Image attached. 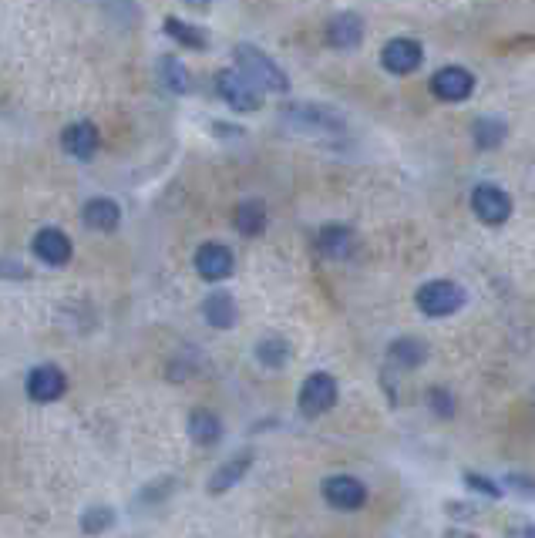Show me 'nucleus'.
<instances>
[{
	"label": "nucleus",
	"instance_id": "nucleus-8",
	"mask_svg": "<svg viewBox=\"0 0 535 538\" xmlns=\"http://www.w3.org/2000/svg\"><path fill=\"white\" fill-rule=\"evenodd\" d=\"M64 391H68V377L61 374V367L41 364V367H34L31 374H27V397H31L34 404L58 401Z\"/></svg>",
	"mask_w": 535,
	"mask_h": 538
},
{
	"label": "nucleus",
	"instance_id": "nucleus-25",
	"mask_svg": "<svg viewBox=\"0 0 535 538\" xmlns=\"http://www.w3.org/2000/svg\"><path fill=\"white\" fill-rule=\"evenodd\" d=\"M256 360H260L263 367H283L290 360V343L283 337H276V333H270V337H263L260 343H256Z\"/></svg>",
	"mask_w": 535,
	"mask_h": 538
},
{
	"label": "nucleus",
	"instance_id": "nucleus-9",
	"mask_svg": "<svg viewBox=\"0 0 535 538\" xmlns=\"http://www.w3.org/2000/svg\"><path fill=\"white\" fill-rule=\"evenodd\" d=\"M431 91H435V98L441 101H465L472 98L475 91V74L468 68L451 64V68H441L435 78H431Z\"/></svg>",
	"mask_w": 535,
	"mask_h": 538
},
{
	"label": "nucleus",
	"instance_id": "nucleus-18",
	"mask_svg": "<svg viewBox=\"0 0 535 538\" xmlns=\"http://www.w3.org/2000/svg\"><path fill=\"white\" fill-rule=\"evenodd\" d=\"M249 465H253V451H239L236 458H229L226 465L216 468V475L209 478V491L212 495H223V491H229L239 478L246 475Z\"/></svg>",
	"mask_w": 535,
	"mask_h": 538
},
{
	"label": "nucleus",
	"instance_id": "nucleus-5",
	"mask_svg": "<svg viewBox=\"0 0 535 538\" xmlns=\"http://www.w3.org/2000/svg\"><path fill=\"white\" fill-rule=\"evenodd\" d=\"M216 91H219V98H223L233 111H256V108L263 105L260 88H256L249 78H243L239 71H233V68H226V71L216 74Z\"/></svg>",
	"mask_w": 535,
	"mask_h": 538
},
{
	"label": "nucleus",
	"instance_id": "nucleus-3",
	"mask_svg": "<svg viewBox=\"0 0 535 538\" xmlns=\"http://www.w3.org/2000/svg\"><path fill=\"white\" fill-rule=\"evenodd\" d=\"M465 290H461L458 283L451 280H431L418 286V293H414V303H418V310L424 313V317H451V313H458L461 306H465Z\"/></svg>",
	"mask_w": 535,
	"mask_h": 538
},
{
	"label": "nucleus",
	"instance_id": "nucleus-30",
	"mask_svg": "<svg viewBox=\"0 0 535 538\" xmlns=\"http://www.w3.org/2000/svg\"><path fill=\"white\" fill-rule=\"evenodd\" d=\"M522 535H525V538H535V525H529V528H522Z\"/></svg>",
	"mask_w": 535,
	"mask_h": 538
},
{
	"label": "nucleus",
	"instance_id": "nucleus-6",
	"mask_svg": "<svg viewBox=\"0 0 535 538\" xmlns=\"http://www.w3.org/2000/svg\"><path fill=\"white\" fill-rule=\"evenodd\" d=\"M300 414L303 417H320L327 414L330 407L337 404V380L324 374V370H317V374H310L307 380H303L300 387Z\"/></svg>",
	"mask_w": 535,
	"mask_h": 538
},
{
	"label": "nucleus",
	"instance_id": "nucleus-2",
	"mask_svg": "<svg viewBox=\"0 0 535 538\" xmlns=\"http://www.w3.org/2000/svg\"><path fill=\"white\" fill-rule=\"evenodd\" d=\"M233 58H236V64H239V74L253 81L256 88H263V91H280V95L290 88L287 71H283L280 64H276L266 51L253 48V44H236Z\"/></svg>",
	"mask_w": 535,
	"mask_h": 538
},
{
	"label": "nucleus",
	"instance_id": "nucleus-15",
	"mask_svg": "<svg viewBox=\"0 0 535 538\" xmlns=\"http://www.w3.org/2000/svg\"><path fill=\"white\" fill-rule=\"evenodd\" d=\"M428 343L418 337H398L387 347V364L398 367V370H418L424 360H428Z\"/></svg>",
	"mask_w": 535,
	"mask_h": 538
},
{
	"label": "nucleus",
	"instance_id": "nucleus-29",
	"mask_svg": "<svg viewBox=\"0 0 535 538\" xmlns=\"http://www.w3.org/2000/svg\"><path fill=\"white\" fill-rule=\"evenodd\" d=\"M186 4H189V7H196V11H209L212 0H186Z\"/></svg>",
	"mask_w": 535,
	"mask_h": 538
},
{
	"label": "nucleus",
	"instance_id": "nucleus-28",
	"mask_svg": "<svg viewBox=\"0 0 535 538\" xmlns=\"http://www.w3.org/2000/svg\"><path fill=\"white\" fill-rule=\"evenodd\" d=\"M465 481H468V485H472V488L478 491V495H488V498H492V502H495L498 495H502V488H498L495 481H488V478H478L475 471H468V475H465Z\"/></svg>",
	"mask_w": 535,
	"mask_h": 538
},
{
	"label": "nucleus",
	"instance_id": "nucleus-21",
	"mask_svg": "<svg viewBox=\"0 0 535 538\" xmlns=\"http://www.w3.org/2000/svg\"><path fill=\"white\" fill-rule=\"evenodd\" d=\"M189 434L199 448H212V444L223 438V424H219V417L212 411H192L189 414Z\"/></svg>",
	"mask_w": 535,
	"mask_h": 538
},
{
	"label": "nucleus",
	"instance_id": "nucleus-1",
	"mask_svg": "<svg viewBox=\"0 0 535 538\" xmlns=\"http://www.w3.org/2000/svg\"><path fill=\"white\" fill-rule=\"evenodd\" d=\"M283 125L293 128L300 135H313V138H344L347 122L337 108L327 105H313V101H293V105L280 108Z\"/></svg>",
	"mask_w": 535,
	"mask_h": 538
},
{
	"label": "nucleus",
	"instance_id": "nucleus-24",
	"mask_svg": "<svg viewBox=\"0 0 535 538\" xmlns=\"http://www.w3.org/2000/svg\"><path fill=\"white\" fill-rule=\"evenodd\" d=\"M165 34H169L172 41H179L182 48H192V51H202L209 44L202 27H192L186 21H179V17H165Z\"/></svg>",
	"mask_w": 535,
	"mask_h": 538
},
{
	"label": "nucleus",
	"instance_id": "nucleus-4",
	"mask_svg": "<svg viewBox=\"0 0 535 538\" xmlns=\"http://www.w3.org/2000/svg\"><path fill=\"white\" fill-rule=\"evenodd\" d=\"M472 212L485 226H505L512 216V199L505 189H498L492 182H482L472 189Z\"/></svg>",
	"mask_w": 535,
	"mask_h": 538
},
{
	"label": "nucleus",
	"instance_id": "nucleus-27",
	"mask_svg": "<svg viewBox=\"0 0 535 538\" xmlns=\"http://www.w3.org/2000/svg\"><path fill=\"white\" fill-rule=\"evenodd\" d=\"M428 407L438 417H445V421L455 414V401H451V394L445 391V387H431V391H428Z\"/></svg>",
	"mask_w": 535,
	"mask_h": 538
},
{
	"label": "nucleus",
	"instance_id": "nucleus-12",
	"mask_svg": "<svg viewBox=\"0 0 535 538\" xmlns=\"http://www.w3.org/2000/svg\"><path fill=\"white\" fill-rule=\"evenodd\" d=\"M361 41H364V21H361V14H337V17H330V24H327V44L330 48H337V51H354V48H361Z\"/></svg>",
	"mask_w": 535,
	"mask_h": 538
},
{
	"label": "nucleus",
	"instance_id": "nucleus-26",
	"mask_svg": "<svg viewBox=\"0 0 535 538\" xmlns=\"http://www.w3.org/2000/svg\"><path fill=\"white\" fill-rule=\"evenodd\" d=\"M115 528V512L108 505H91L85 515H81V532L85 535H101Z\"/></svg>",
	"mask_w": 535,
	"mask_h": 538
},
{
	"label": "nucleus",
	"instance_id": "nucleus-13",
	"mask_svg": "<svg viewBox=\"0 0 535 538\" xmlns=\"http://www.w3.org/2000/svg\"><path fill=\"white\" fill-rule=\"evenodd\" d=\"M61 142L71 159L88 162V159H95V152H98V128L91 122H75V125L64 128Z\"/></svg>",
	"mask_w": 535,
	"mask_h": 538
},
{
	"label": "nucleus",
	"instance_id": "nucleus-22",
	"mask_svg": "<svg viewBox=\"0 0 535 538\" xmlns=\"http://www.w3.org/2000/svg\"><path fill=\"white\" fill-rule=\"evenodd\" d=\"M236 229L243 236H260L263 229H266V206L263 202H256V199H246V202H239L236 206Z\"/></svg>",
	"mask_w": 535,
	"mask_h": 538
},
{
	"label": "nucleus",
	"instance_id": "nucleus-20",
	"mask_svg": "<svg viewBox=\"0 0 535 538\" xmlns=\"http://www.w3.org/2000/svg\"><path fill=\"white\" fill-rule=\"evenodd\" d=\"M505 135H509V122H505V118H498V115H485V118H478V122L472 125V138H475V145L482 148V152H492V148H498L505 142Z\"/></svg>",
	"mask_w": 535,
	"mask_h": 538
},
{
	"label": "nucleus",
	"instance_id": "nucleus-14",
	"mask_svg": "<svg viewBox=\"0 0 535 538\" xmlns=\"http://www.w3.org/2000/svg\"><path fill=\"white\" fill-rule=\"evenodd\" d=\"M34 256L41 259V263H48V266H64L71 259V239L61 233V229H41L38 236H34Z\"/></svg>",
	"mask_w": 535,
	"mask_h": 538
},
{
	"label": "nucleus",
	"instance_id": "nucleus-19",
	"mask_svg": "<svg viewBox=\"0 0 535 538\" xmlns=\"http://www.w3.org/2000/svg\"><path fill=\"white\" fill-rule=\"evenodd\" d=\"M202 317H206L209 327L216 330H229L236 323V303L229 293H212L206 296V303H202Z\"/></svg>",
	"mask_w": 535,
	"mask_h": 538
},
{
	"label": "nucleus",
	"instance_id": "nucleus-23",
	"mask_svg": "<svg viewBox=\"0 0 535 538\" xmlns=\"http://www.w3.org/2000/svg\"><path fill=\"white\" fill-rule=\"evenodd\" d=\"M159 78H162V85L172 91V95H186V91L192 88V78H189L186 64H182L179 58H172V54H165V58L159 61Z\"/></svg>",
	"mask_w": 535,
	"mask_h": 538
},
{
	"label": "nucleus",
	"instance_id": "nucleus-7",
	"mask_svg": "<svg viewBox=\"0 0 535 538\" xmlns=\"http://www.w3.org/2000/svg\"><path fill=\"white\" fill-rule=\"evenodd\" d=\"M324 498L330 508H340V512H357V508L367 505V488L357 478L350 475H330L324 481Z\"/></svg>",
	"mask_w": 535,
	"mask_h": 538
},
{
	"label": "nucleus",
	"instance_id": "nucleus-17",
	"mask_svg": "<svg viewBox=\"0 0 535 538\" xmlns=\"http://www.w3.org/2000/svg\"><path fill=\"white\" fill-rule=\"evenodd\" d=\"M317 249L320 256L327 259H347L350 249H354V233H350V226H340V222H330L317 233Z\"/></svg>",
	"mask_w": 535,
	"mask_h": 538
},
{
	"label": "nucleus",
	"instance_id": "nucleus-10",
	"mask_svg": "<svg viewBox=\"0 0 535 538\" xmlns=\"http://www.w3.org/2000/svg\"><path fill=\"white\" fill-rule=\"evenodd\" d=\"M424 61V51L418 41H411V37H394V41L384 44L381 51V64L391 74H411L418 71Z\"/></svg>",
	"mask_w": 535,
	"mask_h": 538
},
{
	"label": "nucleus",
	"instance_id": "nucleus-16",
	"mask_svg": "<svg viewBox=\"0 0 535 538\" xmlns=\"http://www.w3.org/2000/svg\"><path fill=\"white\" fill-rule=\"evenodd\" d=\"M81 222L95 233H115L118 222H122V209L115 206L112 199H91L85 209H81Z\"/></svg>",
	"mask_w": 535,
	"mask_h": 538
},
{
	"label": "nucleus",
	"instance_id": "nucleus-11",
	"mask_svg": "<svg viewBox=\"0 0 535 538\" xmlns=\"http://www.w3.org/2000/svg\"><path fill=\"white\" fill-rule=\"evenodd\" d=\"M233 266H236V259L223 243H206L196 249V273L202 280H209V283L226 280V276H233Z\"/></svg>",
	"mask_w": 535,
	"mask_h": 538
}]
</instances>
